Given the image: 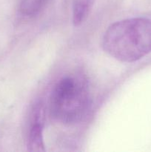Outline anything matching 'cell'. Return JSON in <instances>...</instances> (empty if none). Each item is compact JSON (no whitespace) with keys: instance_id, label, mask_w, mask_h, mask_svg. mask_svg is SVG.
I'll use <instances>...</instances> for the list:
<instances>
[{"instance_id":"cell-2","label":"cell","mask_w":151,"mask_h":152,"mask_svg":"<svg viewBox=\"0 0 151 152\" xmlns=\"http://www.w3.org/2000/svg\"><path fill=\"white\" fill-rule=\"evenodd\" d=\"M90 106V96L82 80L73 77L61 79L52 91L50 111L53 118L67 124L80 121Z\"/></svg>"},{"instance_id":"cell-3","label":"cell","mask_w":151,"mask_h":152,"mask_svg":"<svg viewBox=\"0 0 151 152\" xmlns=\"http://www.w3.org/2000/svg\"><path fill=\"white\" fill-rule=\"evenodd\" d=\"M28 150L33 152L45 151L43 138V125L39 116H36L35 120L30 129L28 140Z\"/></svg>"},{"instance_id":"cell-1","label":"cell","mask_w":151,"mask_h":152,"mask_svg":"<svg viewBox=\"0 0 151 152\" xmlns=\"http://www.w3.org/2000/svg\"><path fill=\"white\" fill-rule=\"evenodd\" d=\"M104 50L120 62H133L151 53V19L131 18L113 24L105 32Z\"/></svg>"},{"instance_id":"cell-4","label":"cell","mask_w":151,"mask_h":152,"mask_svg":"<svg viewBox=\"0 0 151 152\" xmlns=\"http://www.w3.org/2000/svg\"><path fill=\"white\" fill-rule=\"evenodd\" d=\"M50 0H19V11L22 16L32 18L41 13Z\"/></svg>"},{"instance_id":"cell-5","label":"cell","mask_w":151,"mask_h":152,"mask_svg":"<svg viewBox=\"0 0 151 152\" xmlns=\"http://www.w3.org/2000/svg\"><path fill=\"white\" fill-rule=\"evenodd\" d=\"M94 0H74L73 4V22L75 26L82 24L88 16Z\"/></svg>"}]
</instances>
